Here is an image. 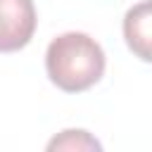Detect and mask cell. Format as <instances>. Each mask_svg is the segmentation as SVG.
<instances>
[{
  "label": "cell",
  "mask_w": 152,
  "mask_h": 152,
  "mask_svg": "<svg viewBox=\"0 0 152 152\" xmlns=\"http://www.w3.org/2000/svg\"><path fill=\"white\" fill-rule=\"evenodd\" d=\"M45 69L50 81L64 93H83L104 74V50L88 33L69 31L48 45Z\"/></svg>",
  "instance_id": "cell-1"
},
{
  "label": "cell",
  "mask_w": 152,
  "mask_h": 152,
  "mask_svg": "<svg viewBox=\"0 0 152 152\" xmlns=\"http://www.w3.org/2000/svg\"><path fill=\"white\" fill-rule=\"evenodd\" d=\"M2 12V33H0V50L14 52L28 45L36 31V10L31 0H0Z\"/></svg>",
  "instance_id": "cell-2"
},
{
  "label": "cell",
  "mask_w": 152,
  "mask_h": 152,
  "mask_svg": "<svg viewBox=\"0 0 152 152\" xmlns=\"http://www.w3.org/2000/svg\"><path fill=\"white\" fill-rule=\"evenodd\" d=\"M124 38L138 59L152 64V0L138 2L124 14Z\"/></svg>",
  "instance_id": "cell-3"
},
{
  "label": "cell",
  "mask_w": 152,
  "mask_h": 152,
  "mask_svg": "<svg viewBox=\"0 0 152 152\" xmlns=\"http://www.w3.org/2000/svg\"><path fill=\"white\" fill-rule=\"evenodd\" d=\"M48 150H100V142L90 138L88 131H64L48 142Z\"/></svg>",
  "instance_id": "cell-4"
}]
</instances>
